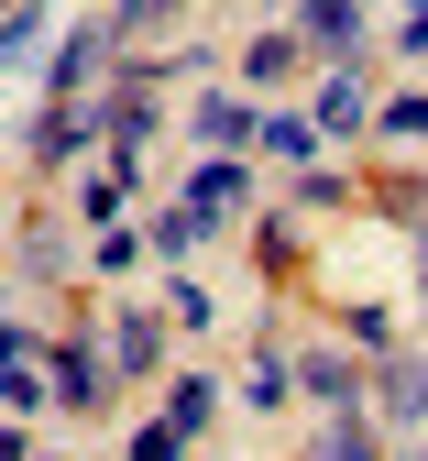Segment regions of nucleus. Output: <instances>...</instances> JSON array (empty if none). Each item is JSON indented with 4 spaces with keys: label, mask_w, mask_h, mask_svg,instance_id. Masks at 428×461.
Segmentation results:
<instances>
[{
    "label": "nucleus",
    "mask_w": 428,
    "mask_h": 461,
    "mask_svg": "<svg viewBox=\"0 0 428 461\" xmlns=\"http://www.w3.org/2000/svg\"><path fill=\"white\" fill-rule=\"evenodd\" d=\"M176 450H187V429H176V418H154V429L132 439V461H176Z\"/></svg>",
    "instance_id": "a211bd4d"
},
{
    "label": "nucleus",
    "mask_w": 428,
    "mask_h": 461,
    "mask_svg": "<svg viewBox=\"0 0 428 461\" xmlns=\"http://www.w3.org/2000/svg\"><path fill=\"white\" fill-rule=\"evenodd\" d=\"M110 363H121V374H154V363H165V308H121Z\"/></svg>",
    "instance_id": "39448f33"
},
{
    "label": "nucleus",
    "mask_w": 428,
    "mask_h": 461,
    "mask_svg": "<svg viewBox=\"0 0 428 461\" xmlns=\"http://www.w3.org/2000/svg\"><path fill=\"white\" fill-rule=\"evenodd\" d=\"M44 374H55V407H99V395H110V374H121V363H99V352H88V340H67V352H55Z\"/></svg>",
    "instance_id": "7ed1b4c3"
},
{
    "label": "nucleus",
    "mask_w": 428,
    "mask_h": 461,
    "mask_svg": "<svg viewBox=\"0 0 428 461\" xmlns=\"http://www.w3.org/2000/svg\"><path fill=\"white\" fill-rule=\"evenodd\" d=\"M296 384H308V395H330V407H341V395H351V363H341V352H308V363H296Z\"/></svg>",
    "instance_id": "2eb2a0df"
},
{
    "label": "nucleus",
    "mask_w": 428,
    "mask_h": 461,
    "mask_svg": "<svg viewBox=\"0 0 428 461\" xmlns=\"http://www.w3.org/2000/svg\"><path fill=\"white\" fill-rule=\"evenodd\" d=\"M23 461H33V450H23Z\"/></svg>",
    "instance_id": "412c9836"
},
{
    "label": "nucleus",
    "mask_w": 428,
    "mask_h": 461,
    "mask_svg": "<svg viewBox=\"0 0 428 461\" xmlns=\"http://www.w3.org/2000/svg\"><path fill=\"white\" fill-rule=\"evenodd\" d=\"M286 384H296V363H286V352H264L253 374H241V407H264V418H275V407H286Z\"/></svg>",
    "instance_id": "1a4fd4ad"
},
{
    "label": "nucleus",
    "mask_w": 428,
    "mask_h": 461,
    "mask_svg": "<svg viewBox=\"0 0 428 461\" xmlns=\"http://www.w3.org/2000/svg\"><path fill=\"white\" fill-rule=\"evenodd\" d=\"M286 67H308V33H296V23H275V33H253V44H241V77H286Z\"/></svg>",
    "instance_id": "423d86ee"
},
{
    "label": "nucleus",
    "mask_w": 428,
    "mask_h": 461,
    "mask_svg": "<svg viewBox=\"0 0 428 461\" xmlns=\"http://www.w3.org/2000/svg\"><path fill=\"white\" fill-rule=\"evenodd\" d=\"M165 12H176V0H121V12H110V23H121V44H132V33H154Z\"/></svg>",
    "instance_id": "6ab92c4d"
},
{
    "label": "nucleus",
    "mask_w": 428,
    "mask_h": 461,
    "mask_svg": "<svg viewBox=\"0 0 428 461\" xmlns=\"http://www.w3.org/2000/svg\"><path fill=\"white\" fill-rule=\"evenodd\" d=\"M33 33H44V0H12V23H0V44H12V55H33Z\"/></svg>",
    "instance_id": "dca6fc26"
},
{
    "label": "nucleus",
    "mask_w": 428,
    "mask_h": 461,
    "mask_svg": "<svg viewBox=\"0 0 428 461\" xmlns=\"http://www.w3.org/2000/svg\"><path fill=\"white\" fill-rule=\"evenodd\" d=\"M0 407H12V418H44V407H55V395L33 384V363H0Z\"/></svg>",
    "instance_id": "4468645a"
},
{
    "label": "nucleus",
    "mask_w": 428,
    "mask_h": 461,
    "mask_svg": "<svg viewBox=\"0 0 428 461\" xmlns=\"http://www.w3.org/2000/svg\"><path fill=\"white\" fill-rule=\"evenodd\" d=\"M231 209H241V165H231V154H209V165H198V176H187V198H176V209H165V220L143 230V242H154L165 264H187V253L209 242V230H220Z\"/></svg>",
    "instance_id": "f257e3e1"
},
{
    "label": "nucleus",
    "mask_w": 428,
    "mask_h": 461,
    "mask_svg": "<svg viewBox=\"0 0 428 461\" xmlns=\"http://www.w3.org/2000/svg\"><path fill=\"white\" fill-rule=\"evenodd\" d=\"M319 461H374V429H362V407H341V418H330V439H319Z\"/></svg>",
    "instance_id": "ddd939ff"
},
{
    "label": "nucleus",
    "mask_w": 428,
    "mask_h": 461,
    "mask_svg": "<svg viewBox=\"0 0 428 461\" xmlns=\"http://www.w3.org/2000/svg\"><path fill=\"white\" fill-rule=\"evenodd\" d=\"M241 132H264L241 99H198V143H241Z\"/></svg>",
    "instance_id": "9b49d317"
},
{
    "label": "nucleus",
    "mask_w": 428,
    "mask_h": 461,
    "mask_svg": "<svg viewBox=\"0 0 428 461\" xmlns=\"http://www.w3.org/2000/svg\"><path fill=\"white\" fill-rule=\"evenodd\" d=\"M165 418H176V429H187V439H198V429L220 418V384H198V374H187V384H176V395H165Z\"/></svg>",
    "instance_id": "9d476101"
},
{
    "label": "nucleus",
    "mask_w": 428,
    "mask_h": 461,
    "mask_svg": "<svg viewBox=\"0 0 428 461\" xmlns=\"http://www.w3.org/2000/svg\"><path fill=\"white\" fill-rule=\"evenodd\" d=\"M385 132L396 143H428V99H385Z\"/></svg>",
    "instance_id": "f3484780"
},
{
    "label": "nucleus",
    "mask_w": 428,
    "mask_h": 461,
    "mask_svg": "<svg viewBox=\"0 0 428 461\" xmlns=\"http://www.w3.org/2000/svg\"><path fill=\"white\" fill-rule=\"evenodd\" d=\"M385 418H396V429L428 418V363H385Z\"/></svg>",
    "instance_id": "6e6552de"
},
{
    "label": "nucleus",
    "mask_w": 428,
    "mask_h": 461,
    "mask_svg": "<svg viewBox=\"0 0 428 461\" xmlns=\"http://www.w3.org/2000/svg\"><path fill=\"white\" fill-rule=\"evenodd\" d=\"M253 143H275L286 165H308V154H319V122H296V110H275V122H264Z\"/></svg>",
    "instance_id": "f8f14e48"
},
{
    "label": "nucleus",
    "mask_w": 428,
    "mask_h": 461,
    "mask_svg": "<svg viewBox=\"0 0 428 461\" xmlns=\"http://www.w3.org/2000/svg\"><path fill=\"white\" fill-rule=\"evenodd\" d=\"M362 110H374V88H362V67L341 55V77H330V88H319V110H308V122H319V143H341V132H362Z\"/></svg>",
    "instance_id": "20e7f679"
},
{
    "label": "nucleus",
    "mask_w": 428,
    "mask_h": 461,
    "mask_svg": "<svg viewBox=\"0 0 428 461\" xmlns=\"http://www.w3.org/2000/svg\"><path fill=\"white\" fill-rule=\"evenodd\" d=\"M99 132V99H44V122H33V165H77Z\"/></svg>",
    "instance_id": "f03ea898"
},
{
    "label": "nucleus",
    "mask_w": 428,
    "mask_h": 461,
    "mask_svg": "<svg viewBox=\"0 0 428 461\" xmlns=\"http://www.w3.org/2000/svg\"><path fill=\"white\" fill-rule=\"evenodd\" d=\"M417 297H428V230H417Z\"/></svg>",
    "instance_id": "aec40b11"
},
{
    "label": "nucleus",
    "mask_w": 428,
    "mask_h": 461,
    "mask_svg": "<svg viewBox=\"0 0 428 461\" xmlns=\"http://www.w3.org/2000/svg\"><path fill=\"white\" fill-rule=\"evenodd\" d=\"M296 33H308V44H362V0H308Z\"/></svg>",
    "instance_id": "0eeeda50"
}]
</instances>
